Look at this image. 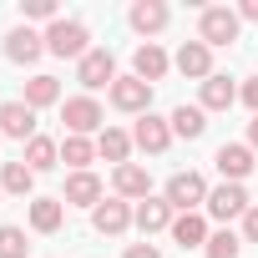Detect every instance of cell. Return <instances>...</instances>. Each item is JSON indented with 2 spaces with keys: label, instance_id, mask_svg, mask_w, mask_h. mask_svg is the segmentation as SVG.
<instances>
[{
  "label": "cell",
  "instance_id": "obj_20",
  "mask_svg": "<svg viewBox=\"0 0 258 258\" xmlns=\"http://www.w3.org/2000/svg\"><path fill=\"white\" fill-rule=\"evenodd\" d=\"M167 121H172V137H187V142H198V137L208 132V111H203V106H187V101H182Z\"/></svg>",
  "mask_w": 258,
  "mask_h": 258
},
{
  "label": "cell",
  "instance_id": "obj_25",
  "mask_svg": "<svg viewBox=\"0 0 258 258\" xmlns=\"http://www.w3.org/2000/svg\"><path fill=\"white\" fill-rule=\"evenodd\" d=\"M56 101H61V81H56V76H31V81H26V106H31V111L56 106Z\"/></svg>",
  "mask_w": 258,
  "mask_h": 258
},
{
  "label": "cell",
  "instance_id": "obj_24",
  "mask_svg": "<svg viewBox=\"0 0 258 258\" xmlns=\"http://www.w3.org/2000/svg\"><path fill=\"white\" fill-rule=\"evenodd\" d=\"M96 152L116 167H126V157H132V137L121 132V126H101V137H96Z\"/></svg>",
  "mask_w": 258,
  "mask_h": 258
},
{
  "label": "cell",
  "instance_id": "obj_27",
  "mask_svg": "<svg viewBox=\"0 0 258 258\" xmlns=\"http://www.w3.org/2000/svg\"><path fill=\"white\" fill-rule=\"evenodd\" d=\"M91 157H96V142H91V137H66V142H61V162H71L76 172H86Z\"/></svg>",
  "mask_w": 258,
  "mask_h": 258
},
{
  "label": "cell",
  "instance_id": "obj_22",
  "mask_svg": "<svg viewBox=\"0 0 258 258\" xmlns=\"http://www.w3.org/2000/svg\"><path fill=\"white\" fill-rule=\"evenodd\" d=\"M31 172H51L56 162H61V142H51V137H31L26 142V157H21Z\"/></svg>",
  "mask_w": 258,
  "mask_h": 258
},
{
  "label": "cell",
  "instance_id": "obj_3",
  "mask_svg": "<svg viewBox=\"0 0 258 258\" xmlns=\"http://www.w3.org/2000/svg\"><path fill=\"white\" fill-rule=\"evenodd\" d=\"M162 198L172 203V213H198V208H208V182H203V172H172Z\"/></svg>",
  "mask_w": 258,
  "mask_h": 258
},
{
  "label": "cell",
  "instance_id": "obj_2",
  "mask_svg": "<svg viewBox=\"0 0 258 258\" xmlns=\"http://www.w3.org/2000/svg\"><path fill=\"white\" fill-rule=\"evenodd\" d=\"M86 41H91L86 21H66V16H61V21L46 26V51H51V56H76V61H81V56L91 51Z\"/></svg>",
  "mask_w": 258,
  "mask_h": 258
},
{
  "label": "cell",
  "instance_id": "obj_28",
  "mask_svg": "<svg viewBox=\"0 0 258 258\" xmlns=\"http://www.w3.org/2000/svg\"><path fill=\"white\" fill-rule=\"evenodd\" d=\"M238 248H243L238 233H233V228H218V233H208V248H203V253H208V258H238Z\"/></svg>",
  "mask_w": 258,
  "mask_h": 258
},
{
  "label": "cell",
  "instance_id": "obj_10",
  "mask_svg": "<svg viewBox=\"0 0 258 258\" xmlns=\"http://www.w3.org/2000/svg\"><path fill=\"white\" fill-rule=\"evenodd\" d=\"M213 162H218L223 182H243V177L253 172V147H248V142H223Z\"/></svg>",
  "mask_w": 258,
  "mask_h": 258
},
{
  "label": "cell",
  "instance_id": "obj_1",
  "mask_svg": "<svg viewBox=\"0 0 258 258\" xmlns=\"http://www.w3.org/2000/svg\"><path fill=\"white\" fill-rule=\"evenodd\" d=\"M238 11H228V6H208L203 16H198V41L213 51V46H233L238 41Z\"/></svg>",
  "mask_w": 258,
  "mask_h": 258
},
{
  "label": "cell",
  "instance_id": "obj_9",
  "mask_svg": "<svg viewBox=\"0 0 258 258\" xmlns=\"http://www.w3.org/2000/svg\"><path fill=\"white\" fill-rule=\"evenodd\" d=\"M253 203H248V187L243 182H223V187H213L208 192V213L218 218V223H228V218H243Z\"/></svg>",
  "mask_w": 258,
  "mask_h": 258
},
{
  "label": "cell",
  "instance_id": "obj_13",
  "mask_svg": "<svg viewBox=\"0 0 258 258\" xmlns=\"http://www.w3.org/2000/svg\"><path fill=\"white\" fill-rule=\"evenodd\" d=\"M172 66H177L187 81H208V76H213V51H208L203 41H182V51L172 56Z\"/></svg>",
  "mask_w": 258,
  "mask_h": 258
},
{
  "label": "cell",
  "instance_id": "obj_34",
  "mask_svg": "<svg viewBox=\"0 0 258 258\" xmlns=\"http://www.w3.org/2000/svg\"><path fill=\"white\" fill-rule=\"evenodd\" d=\"M238 21H258V0H243V6H238Z\"/></svg>",
  "mask_w": 258,
  "mask_h": 258
},
{
  "label": "cell",
  "instance_id": "obj_12",
  "mask_svg": "<svg viewBox=\"0 0 258 258\" xmlns=\"http://www.w3.org/2000/svg\"><path fill=\"white\" fill-rule=\"evenodd\" d=\"M41 51H46V36H41V31H31V26H16V31L6 36V56H11L16 66L41 61Z\"/></svg>",
  "mask_w": 258,
  "mask_h": 258
},
{
  "label": "cell",
  "instance_id": "obj_15",
  "mask_svg": "<svg viewBox=\"0 0 258 258\" xmlns=\"http://www.w3.org/2000/svg\"><path fill=\"white\" fill-rule=\"evenodd\" d=\"M61 203H71V208H96V203H101V177H96V172H71Z\"/></svg>",
  "mask_w": 258,
  "mask_h": 258
},
{
  "label": "cell",
  "instance_id": "obj_33",
  "mask_svg": "<svg viewBox=\"0 0 258 258\" xmlns=\"http://www.w3.org/2000/svg\"><path fill=\"white\" fill-rule=\"evenodd\" d=\"M126 258H162L152 243H132V248H126Z\"/></svg>",
  "mask_w": 258,
  "mask_h": 258
},
{
  "label": "cell",
  "instance_id": "obj_5",
  "mask_svg": "<svg viewBox=\"0 0 258 258\" xmlns=\"http://www.w3.org/2000/svg\"><path fill=\"white\" fill-rule=\"evenodd\" d=\"M76 81L86 91H101V86H116V56L106 46H91L81 61H76Z\"/></svg>",
  "mask_w": 258,
  "mask_h": 258
},
{
  "label": "cell",
  "instance_id": "obj_11",
  "mask_svg": "<svg viewBox=\"0 0 258 258\" xmlns=\"http://www.w3.org/2000/svg\"><path fill=\"white\" fill-rule=\"evenodd\" d=\"M0 137L31 142V137H36V111H31L26 101H0Z\"/></svg>",
  "mask_w": 258,
  "mask_h": 258
},
{
  "label": "cell",
  "instance_id": "obj_23",
  "mask_svg": "<svg viewBox=\"0 0 258 258\" xmlns=\"http://www.w3.org/2000/svg\"><path fill=\"white\" fill-rule=\"evenodd\" d=\"M66 218V203L61 198H31V228L36 233H56Z\"/></svg>",
  "mask_w": 258,
  "mask_h": 258
},
{
  "label": "cell",
  "instance_id": "obj_4",
  "mask_svg": "<svg viewBox=\"0 0 258 258\" xmlns=\"http://www.w3.org/2000/svg\"><path fill=\"white\" fill-rule=\"evenodd\" d=\"M61 116H66V137H101V121H106V111H101V101L96 96H71L66 106H61Z\"/></svg>",
  "mask_w": 258,
  "mask_h": 258
},
{
  "label": "cell",
  "instance_id": "obj_31",
  "mask_svg": "<svg viewBox=\"0 0 258 258\" xmlns=\"http://www.w3.org/2000/svg\"><path fill=\"white\" fill-rule=\"evenodd\" d=\"M238 96H243V106H248V111H253V116H258V76H248V81H243V91H238Z\"/></svg>",
  "mask_w": 258,
  "mask_h": 258
},
{
  "label": "cell",
  "instance_id": "obj_21",
  "mask_svg": "<svg viewBox=\"0 0 258 258\" xmlns=\"http://www.w3.org/2000/svg\"><path fill=\"white\" fill-rule=\"evenodd\" d=\"M233 101H238V86H233L228 76H218V71H213V76L203 81V111H228Z\"/></svg>",
  "mask_w": 258,
  "mask_h": 258
},
{
  "label": "cell",
  "instance_id": "obj_16",
  "mask_svg": "<svg viewBox=\"0 0 258 258\" xmlns=\"http://www.w3.org/2000/svg\"><path fill=\"white\" fill-rule=\"evenodd\" d=\"M167 233H172L177 248H208V218L203 213H177Z\"/></svg>",
  "mask_w": 258,
  "mask_h": 258
},
{
  "label": "cell",
  "instance_id": "obj_14",
  "mask_svg": "<svg viewBox=\"0 0 258 258\" xmlns=\"http://www.w3.org/2000/svg\"><path fill=\"white\" fill-rule=\"evenodd\" d=\"M126 21H132V31H137V36H157V31H167L172 11L162 6V0H137V6L126 11Z\"/></svg>",
  "mask_w": 258,
  "mask_h": 258
},
{
  "label": "cell",
  "instance_id": "obj_8",
  "mask_svg": "<svg viewBox=\"0 0 258 258\" xmlns=\"http://www.w3.org/2000/svg\"><path fill=\"white\" fill-rule=\"evenodd\" d=\"M132 218H137V213L126 208L121 198H101V203L91 208V228H96L101 238H121L126 228H132Z\"/></svg>",
  "mask_w": 258,
  "mask_h": 258
},
{
  "label": "cell",
  "instance_id": "obj_17",
  "mask_svg": "<svg viewBox=\"0 0 258 258\" xmlns=\"http://www.w3.org/2000/svg\"><path fill=\"white\" fill-rule=\"evenodd\" d=\"M132 66H137L132 76H142V81L152 86V81H162V76H167V66H172V61H167V51H162L157 41H147V46H137V56H132Z\"/></svg>",
  "mask_w": 258,
  "mask_h": 258
},
{
  "label": "cell",
  "instance_id": "obj_36",
  "mask_svg": "<svg viewBox=\"0 0 258 258\" xmlns=\"http://www.w3.org/2000/svg\"><path fill=\"white\" fill-rule=\"evenodd\" d=\"M0 192H6V187H0Z\"/></svg>",
  "mask_w": 258,
  "mask_h": 258
},
{
  "label": "cell",
  "instance_id": "obj_6",
  "mask_svg": "<svg viewBox=\"0 0 258 258\" xmlns=\"http://www.w3.org/2000/svg\"><path fill=\"white\" fill-rule=\"evenodd\" d=\"M111 106H116V111H132V116H147V111H152V86H147L142 76H116Z\"/></svg>",
  "mask_w": 258,
  "mask_h": 258
},
{
  "label": "cell",
  "instance_id": "obj_35",
  "mask_svg": "<svg viewBox=\"0 0 258 258\" xmlns=\"http://www.w3.org/2000/svg\"><path fill=\"white\" fill-rule=\"evenodd\" d=\"M248 147H258V116L248 121Z\"/></svg>",
  "mask_w": 258,
  "mask_h": 258
},
{
  "label": "cell",
  "instance_id": "obj_18",
  "mask_svg": "<svg viewBox=\"0 0 258 258\" xmlns=\"http://www.w3.org/2000/svg\"><path fill=\"white\" fill-rule=\"evenodd\" d=\"M172 218H177V213H172V203H167V198H142L132 223H137L142 233H162V228H172Z\"/></svg>",
  "mask_w": 258,
  "mask_h": 258
},
{
  "label": "cell",
  "instance_id": "obj_19",
  "mask_svg": "<svg viewBox=\"0 0 258 258\" xmlns=\"http://www.w3.org/2000/svg\"><path fill=\"white\" fill-rule=\"evenodd\" d=\"M116 198L126 203V198H152V177H147V167H137V162H126V167H116Z\"/></svg>",
  "mask_w": 258,
  "mask_h": 258
},
{
  "label": "cell",
  "instance_id": "obj_29",
  "mask_svg": "<svg viewBox=\"0 0 258 258\" xmlns=\"http://www.w3.org/2000/svg\"><path fill=\"white\" fill-rule=\"evenodd\" d=\"M26 228H16V223H6L0 228V258H26Z\"/></svg>",
  "mask_w": 258,
  "mask_h": 258
},
{
  "label": "cell",
  "instance_id": "obj_30",
  "mask_svg": "<svg viewBox=\"0 0 258 258\" xmlns=\"http://www.w3.org/2000/svg\"><path fill=\"white\" fill-rule=\"evenodd\" d=\"M21 16H26V21H61V16H56V0H26Z\"/></svg>",
  "mask_w": 258,
  "mask_h": 258
},
{
  "label": "cell",
  "instance_id": "obj_7",
  "mask_svg": "<svg viewBox=\"0 0 258 258\" xmlns=\"http://www.w3.org/2000/svg\"><path fill=\"white\" fill-rule=\"evenodd\" d=\"M132 147H142V152L162 157V152L172 147V121H167V116H157V111L137 116V132H132Z\"/></svg>",
  "mask_w": 258,
  "mask_h": 258
},
{
  "label": "cell",
  "instance_id": "obj_32",
  "mask_svg": "<svg viewBox=\"0 0 258 258\" xmlns=\"http://www.w3.org/2000/svg\"><path fill=\"white\" fill-rule=\"evenodd\" d=\"M243 238H248V243H258V203L243 213Z\"/></svg>",
  "mask_w": 258,
  "mask_h": 258
},
{
  "label": "cell",
  "instance_id": "obj_26",
  "mask_svg": "<svg viewBox=\"0 0 258 258\" xmlns=\"http://www.w3.org/2000/svg\"><path fill=\"white\" fill-rule=\"evenodd\" d=\"M0 187H6L11 198H26V192L36 187V172H31L26 162H6V167H0Z\"/></svg>",
  "mask_w": 258,
  "mask_h": 258
}]
</instances>
